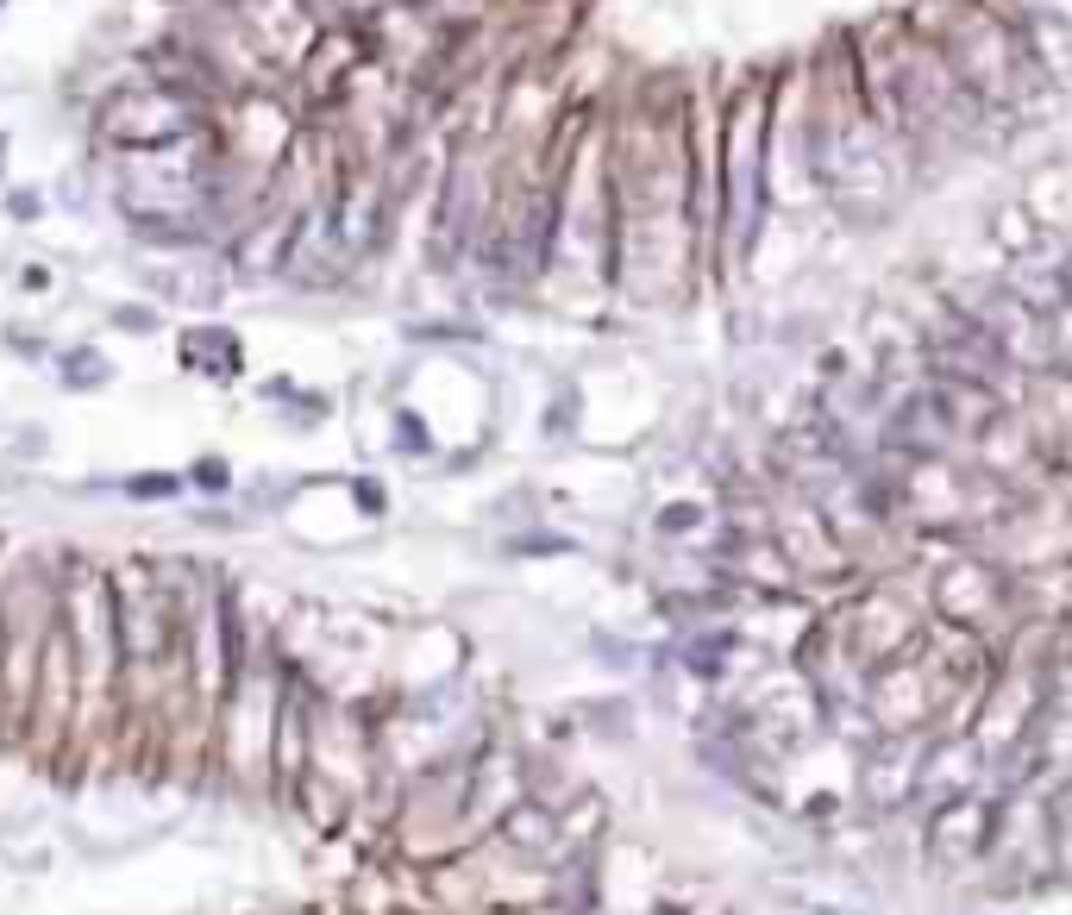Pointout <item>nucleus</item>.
Instances as JSON below:
<instances>
[{
	"label": "nucleus",
	"instance_id": "f257e3e1",
	"mask_svg": "<svg viewBox=\"0 0 1072 915\" xmlns=\"http://www.w3.org/2000/svg\"><path fill=\"white\" fill-rule=\"evenodd\" d=\"M182 364L207 370V377H239V364H245L239 333H226V326H189L182 333Z\"/></svg>",
	"mask_w": 1072,
	"mask_h": 915
},
{
	"label": "nucleus",
	"instance_id": "f03ea898",
	"mask_svg": "<svg viewBox=\"0 0 1072 915\" xmlns=\"http://www.w3.org/2000/svg\"><path fill=\"white\" fill-rule=\"evenodd\" d=\"M63 383H69V389L107 383V358H101V351H69V358H63Z\"/></svg>",
	"mask_w": 1072,
	"mask_h": 915
},
{
	"label": "nucleus",
	"instance_id": "7ed1b4c3",
	"mask_svg": "<svg viewBox=\"0 0 1072 915\" xmlns=\"http://www.w3.org/2000/svg\"><path fill=\"white\" fill-rule=\"evenodd\" d=\"M189 483H195V489H207V496H226V489H232V471H226V458H201L195 471H189Z\"/></svg>",
	"mask_w": 1072,
	"mask_h": 915
},
{
	"label": "nucleus",
	"instance_id": "20e7f679",
	"mask_svg": "<svg viewBox=\"0 0 1072 915\" xmlns=\"http://www.w3.org/2000/svg\"><path fill=\"white\" fill-rule=\"evenodd\" d=\"M182 489V477H126V496H138V502H163V496H176Z\"/></svg>",
	"mask_w": 1072,
	"mask_h": 915
},
{
	"label": "nucleus",
	"instance_id": "39448f33",
	"mask_svg": "<svg viewBox=\"0 0 1072 915\" xmlns=\"http://www.w3.org/2000/svg\"><path fill=\"white\" fill-rule=\"evenodd\" d=\"M113 320H120L126 333H151V326H157V314H151V308H120Z\"/></svg>",
	"mask_w": 1072,
	"mask_h": 915
},
{
	"label": "nucleus",
	"instance_id": "423d86ee",
	"mask_svg": "<svg viewBox=\"0 0 1072 915\" xmlns=\"http://www.w3.org/2000/svg\"><path fill=\"white\" fill-rule=\"evenodd\" d=\"M7 207H13V220H38V207H44V201H38L32 189H13V201H7Z\"/></svg>",
	"mask_w": 1072,
	"mask_h": 915
},
{
	"label": "nucleus",
	"instance_id": "0eeeda50",
	"mask_svg": "<svg viewBox=\"0 0 1072 915\" xmlns=\"http://www.w3.org/2000/svg\"><path fill=\"white\" fill-rule=\"evenodd\" d=\"M0 151H7V145H0Z\"/></svg>",
	"mask_w": 1072,
	"mask_h": 915
}]
</instances>
